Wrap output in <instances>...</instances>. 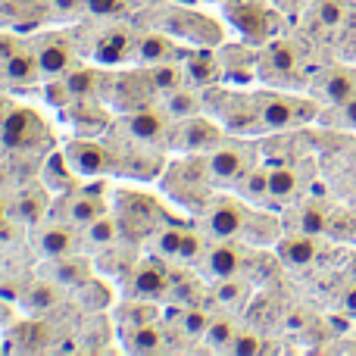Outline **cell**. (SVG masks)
<instances>
[{
    "label": "cell",
    "instance_id": "obj_1",
    "mask_svg": "<svg viewBox=\"0 0 356 356\" xmlns=\"http://www.w3.org/2000/svg\"><path fill=\"white\" fill-rule=\"evenodd\" d=\"M0 144L13 154H47L54 147V131L41 113L13 106L10 116L0 122Z\"/></svg>",
    "mask_w": 356,
    "mask_h": 356
},
{
    "label": "cell",
    "instance_id": "obj_2",
    "mask_svg": "<svg viewBox=\"0 0 356 356\" xmlns=\"http://www.w3.org/2000/svg\"><path fill=\"white\" fill-rule=\"evenodd\" d=\"M225 13L234 29L253 44H266L284 31L282 13L259 3V0H225Z\"/></svg>",
    "mask_w": 356,
    "mask_h": 356
},
{
    "label": "cell",
    "instance_id": "obj_3",
    "mask_svg": "<svg viewBox=\"0 0 356 356\" xmlns=\"http://www.w3.org/2000/svg\"><path fill=\"white\" fill-rule=\"evenodd\" d=\"M257 113H259V122H263V131H288L316 119L319 106L313 100L266 91V94H257Z\"/></svg>",
    "mask_w": 356,
    "mask_h": 356
},
{
    "label": "cell",
    "instance_id": "obj_4",
    "mask_svg": "<svg viewBox=\"0 0 356 356\" xmlns=\"http://www.w3.org/2000/svg\"><path fill=\"white\" fill-rule=\"evenodd\" d=\"M253 209L244 197H209L203 209V225L213 241H244V232L250 225Z\"/></svg>",
    "mask_w": 356,
    "mask_h": 356
},
{
    "label": "cell",
    "instance_id": "obj_5",
    "mask_svg": "<svg viewBox=\"0 0 356 356\" xmlns=\"http://www.w3.org/2000/svg\"><path fill=\"white\" fill-rule=\"evenodd\" d=\"M116 213H119V222H122L125 234L131 241H141V238H150L156 228L163 225V209L154 197L141 194V191H119L116 194Z\"/></svg>",
    "mask_w": 356,
    "mask_h": 356
},
{
    "label": "cell",
    "instance_id": "obj_6",
    "mask_svg": "<svg viewBox=\"0 0 356 356\" xmlns=\"http://www.w3.org/2000/svg\"><path fill=\"white\" fill-rule=\"evenodd\" d=\"M257 150L244 141H222L207 154V169L213 184H238L241 178L257 166Z\"/></svg>",
    "mask_w": 356,
    "mask_h": 356
},
{
    "label": "cell",
    "instance_id": "obj_7",
    "mask_svg": "<svg viewBox=\"0 0 356 356\" xmlns=\"http://www.w3.org/2000/svg\"><path fill=\"white\" fill-rule=\"evenodd\" d=\"M104 97L113 100L119 113H135L141 106L154 104L156 88L150 85L147 69H135V72H119V75H106L104 81Z\"/></svg>",
    "mask_w": 356,
    "mask_h": 356
},
{
    "label": "cell",
    "instance_id": "obj_8",
    "mask_svg": "<svg viewBox=\"0 0 356 356\" xmlns=\"http://www.w3.org/2000/svg\"><path fill=\"white\" fill-rule=\"evenodd\" d=\"M166 259H138L125 272V297H141V300H160L172 297V272L166 269Z\"/></svg>",
    "mask_w": 356,
    "mask_h": 356
},
{
    "label": "cell",
    "instance_id": "obj_9",
    "mask_svg": "<svg viewBox=\"0 0 356 356\" xmlns=\"http://www.w3.org/2000/svg\"><path fill=\"white\" fill-rule=\"evenodd\" d=\"M31 50L38 56L44 79H60L69 69L79 66V54H75V38L63 35V31H50V35H38L35 41H29Z\"/></svg>",
    "mask_w": 356,
    "mask_h": 356
},
{
    "label": "cell",
    "instance_id": "obj_10",
    "mask_svg": "<svg viewBox=\"0 0 356 356\" xmlns=\"http://www.w3.org/2000/svg\"><path fill=\"white\" fill-rule=\"evenodd\" d=\"M125 131L135 135L138 141L144 144H154V147H163V144L172 141V131H175V119L166 113V106H156L147 104L135 113H125Z\"/></svg>",
    "mask_w": 356,
    "mask_h": 356
},
{
    "label": "cell",
    "instance_id": "obj_11",
    "mask_svg": "<svg viewBox=\"0 0 356 356\" xmlns=\"http://www.w3.org/2000/svg\"><path fill=\"white\" fill-rule=\"evenodd\" d=\"M63 154H66V160L72 163V169L81 178H100L104 172L116 169V166H113L110 144L97 141V138H88V135L72 138V141H66Z\"/></svg>",
    "mask_w": 356,
    "mask_h": 356
},
{
    "label": "cell",
    "instance_id": "obj_12",
    "mask_svg": "<svg viewBox=\"0 0 356 356\" xmlns=\"http://www.w3.org/2000/svg\"><path fill=\"white\" fill-rule=\"evenodd\" d=\"M104 213H110L106 207V197H94V194H85V191H69V194H60V200L54 203V219L56 222H66L72 228H85L91 225L94 219H100Z\"/></svg>",
    "mask_w": 356,
    "mask_h": 356
},
{
    "label": "cell",
    "instance_id": "obj_13",
    "mask_svg": "<svg viewBox=\"0 0 356 356\" xmlns=\"http://www.w3.org/2000/svg\"><path fill=\"white\" fill-rule=\"evenodd\" d=\"M259 69L272 81H294L300 75V50L288 38H272L259 50Z\"/></svg>",
    "mask_w": 356,
    "mask_h": 356
},
{
    "label": "cell",
    "instance_id": "obj_14",
    "mask_svg": "<svg viewBox=\"0 0 356 356\" xmlns=\"http://www.w3.org/2000/svg\"><path fill=\"white\" fill-rule=\"evenodd\" d=\"M222 141H225V138H222V129L213 122V119L203 116V113L200 116H191V119L175 122V131H172V144L178 150H184V154H209V150Z\"/></svg>",
    "mask_w": 356,
    "mask_h": 356
},
{
    "label": "cell",
    "instance_id": "obj_15",
    "mask_svg": "<svg viewBox=\"0 0 356 356\" xmlns=\"http://www.w3.org/2000/svg\"><path fill=\"white\" fill-rule=\"evenodd\" d=\"M213 184L207 169V156H194L191 154L188 160H178L172 166H166V191L178 200L184 197H194V191H207Z\"/></svg>",
    "mask_w": 356,
    "mask_h": 356
},
{
    "label": "cell",
    "instance_id": "obj_16",
    "mask_svg": "<svg viewBox=\"0 0 356 356\" xmlns=\"http://www.w3.org/2000/svg\"><path fill=\"white\" fill-rule=\"evenodd\" d=\"M169 35H175L178 41H191V44H222V25L213 22L203 13H191V10H172L166 22Z\"/></svg>",
    "mask_w": 356,
    "mask_h": 356
},
{
    "label": "cell",
    "instance_id": "obj_17",
    "mask_svg": "<svg viewBox=\"0 0 356 356\" xmlns=\"http://www.w3.org/2000/svg\"><path fill=\"white\" fill-rule=\"evenodd\" d=\"M135 41L138 35H131V29L125 25H110L106 31H100L94 41V63L104 66H119V63H135Z\"/></svg>",
    "mask_w": 356,
    "mask_h": 356
},
{
    "label": "cell",
    "instance_id": "obj_18",
    "mask_svg": "<svg viewBox=\"0 0 356 356\" xmlns=\"http://www.w3.org/2000/svg\"><path fill=\"white\" fill-rule=\"evenodd\" d=\"M200 266L216 282L219 278H241L247 269V253L238 244H232V241H213L207 247V253H203Z\"/></svg>",
    "mask_w": 356,
    "mask_h": 356
},
{
    "label": "cell",
    "instance_id": "obj_19",
    "mask_svg": "<svg viewBox=\"0 0 356 356\" xmlns=\"http://www.w3.org/2000/svg\"><path fill=\"white\" fill-rule=\"evenodd\" d=\"M79 247H85L81 244V232L56 219H54V225L41 228L35 238V250L44 259H60V257H69V253H79Z\"/></svg>",
    "mask_w": 356,
    "mask_h": 356
},
{
    "label": "cell",
    "instance_id": "obj_20",
    "mask_svg": "<svg viewBox=\"0 0 356 356\" xmlns=\"http://www.w3.org/2000/svg\"><path fill=\"white\" fill-rule=\"evenodd\" d=\"M219 63H222V79L228 81H253L259 72V54L250 44H219Z\"/></svg>",
    "mask_w": 356,
    "mask_h": 356
},
{
    "label": "cell",
    "instance_id": "obj_21",
    "mask_svg": "<svg viewBox=\"0 0 356 356\" xmlns=\"http://www.w3.org/2000/svg\"><path fill=\"white\" fill-rule=\"evenodd\" d=\"M184 50L178 47L175 35L169 31H144L135 41V63L154 66V63H166V60H181Z\"/></svg>",
    "mask_w": 356,
    "mask_h": 356
},
{
    "label": "cell",
    "instance_id": "obj_22",
    "mask_svg": "<svg viewBox=\"0 0 356 356\" xmlns=\"http://www.w3.org/2000/svg\"><path fill=\"white\" fill-rule=\"evenodd\" d=\"M316 97L325 106H341L350 97H356V69L350 66H334L316 85Z\"/></svg>",
    "mask_w": 356,
    "mask_h": 356
},
{
    "label": "cell",
    "instance_id": "obj_23",
    "mask_svg": "<svg viewBox=\"0 0 356 356\" xmlns=\"http://www.w3.org/2000/svg\"><path fill=\"white\" fill-rule=\"evenodd\" d=\"M0 79H3L10 88H31V85H38V81L44 79V72H41V66H38V56H35V50H31V44H25L22 50H16V54H13L10 60L0 66Z\"/></svg>",
    "mask_w": 356,
    "mask_h": 356
},
{
    "label": "cell",
    "instance_id": "obj_24",
    "mask_svg": "<svg viewBox=\"0 0 356 356\" xmlns=\"http://www.w3.org/2000/svg\"><path fill=\"white\" fill-rule=\"evenodd\" d=\"M278 259L284 266H294V269H307L319 259V234H307V232H297V234H284L278 238Z\"/></svg>",
    "mask_w": 356,
    "mask_h": 356
},
{
    "label": "cell",
    "instance_id": "obj_25",
    "mask_svg": "<svg viewBox=\"0 0 356 356\" xmlns=\"http://www.w3.org/2000/svg\"><path fill=\"white\" fill-rule=\"evenodd\" d=\"M181 66H184V79L191 88H213L222 79V63L219 54L213 50H191L181 54Z\"/></svg>",
    "mask_w": 356,
    "mask_h": 356
},
{
    "label": "cell",
    "instance_id": "obj_26",
    "mask_svg": "<svg viewBox=\"0 0 356 356\" xmlns=\"http://www.w3.org/2000/svg\"><path fill=\"white\" fill-rule=\"evenodd\" d=\"M79 172L72 169V163L66 160L63 150H50L41 163V181H44V191H54V194H69V191L79 188Z\"/></svg>",
    "mask_w": 356,
    "mask_h": 356
},
{
    "label": "cell",
    "instance_id": "obj_27",
    "mask_svg": "<svg viewBox=\"0 0 356 356\" xmlns=\"http://www.w3.org/2000/svg\"><path fill=\"white\" fill-rule=\"evenodd\" d=\"M122 347L129 353H163L169 350V332L160 325V322H147V325H138V328H122Z\"/></svg>",
    "mask_w": 356,
    "mask_h": 356
},
{
    "label": "cell",
    "instance_id": "obj_28",
    "mask_svg": "<svg viewBox=\"0 0 356 356\" xmlns=\"http://www.w3.org/2000/svg\"><path fill=\"white\" fill-rule=\"evenodd\" d=\"M303 181L297 163H269V203H291L303 191Z\"/></svg>",
    "mask_w": 356,
    "mask_h": 356
},
{
    "label": "cell",
    "instance_id": "obj_29",
    "mask_svg": "<svg viewBox=\"0 0 356 356\" xmlns=\"http://www.w3.org/2000/svg\"><path fill=\"white\" fill-rule=\"evenodd\" d=\"M122 238H129V234H125L119 216H110V213H104L100 219H94L91 225L81 228V244H85L88 250H97V253L110 250V247L119 244Z\"/></svg>",
    "mask_w": 356,
    "mask_h": 356
},
{
    "label": "cell",
    "instance_id": "obj_30",
    "mask_svg": "<svg viewBox=\"0 0 356 356\" xmlns=\"http://www.w3.org/2000/svg\"><path fill=\"white\" fill-rule=\"evenodd\" d=\"M91 263L81 257H75V253H69V257H60V259H50V269H47V278H54L56 284H63V288H72L79 291L85 282H91Z\"/></svg>",
    "mask_w": 356,
    "mask_h": 356
},
{
    "label": "cell",
    "instance_id": "obj_31",
    "mask_svg": "<svg viewBox=\"0 0 356 356\" xmlns=\"http://www.w3.org/2000/svg\"><path fill=\"white\" fill-rule=\"evenodd\" d=\"M163 106H166V113L175 119V122H181V119H191V116H200L203 113V97L197 88L184 85L178 88L172 94H163Z\"/></svg>",
    "mask_w": 356,
    "mask_h": 356
},
{
    "label": "cell",
    "instance_id": "obj_32",
    "mask_svg": "<svg viewBox=\"0 0 356 356\" xmlns=\"http://www.w3.org/2000/svg\"><path fill=\"white\" fill-rule=\"evenodd\" d=\"M119 328H138L147 322H160V309L154 300H141V297H125L122 307L116 309Z\"/></svg>",
    "mask_w": 356,
    "mask_h": 356
},
{
    "label": "cell",
    "instance_id": "obj_33",
    "mask_svg": "<svg viewBox=\"0 0 356 356\" xmlns=\"http://www.w3.org/2000/svg\"><path fill=\"white\" fill-rule=\"evenodd\" d=\"M184 234H188V228L163 222V225L156 228L154 234H150V247H154V253H156L160 259H166V263H175V266H178V253H181Z\"/></svg>",
    "mask_w": 356,
    "mask_h": 356
},
{
    "label": "cell",
    "instance_id": "obj_34",
    "mask_svg": "<svg viewBox=\"0 0 356 356\" xmlns=\"http://www.w3.org/2000/svg\"><path fill=\"white\" fill-rule=\"evenodd\" d=\"M144 69H147V79H150V85L156 88V94H172V91H178V88L188 85L181 60L154 63V66H144Z\"/></svg>",
    "mask_w": 356,
    "mask_h": 356
},
{
    "label": "cell",
    "instance_id": "obj_35",
    "mask_svg": "<svg viewBox=\"0 0 356 356\" xmlns=\"http://www.w3.org/2000/svg\"><path fill=\"white\" fill-rule=\"evenodd\" d=\"M60 291H63V284H56L54 278L38 282L22 291V307L29 309V313H47V309H54L56 303H60Z\"/></svg>",
    "mask_w": 356,
    "mask_h": 356
},
{
    "label": "cell",
    "instance_id": "obj_36",
    "mask_svg": "<svg viewBox=\"0 0 356 356\" xmlns=\"http://www.w3.org/2000/svg\"><path fill=\"white\" fill-rule=\"evenodd\" d=\"M234 188L247 203H269V163H257Z\"/></svg>",
    "mask_w": 356,
    "mask_h": 356
},
{
    "label": "cell",
    "instance_id": "obj_37",
    "mask_svg": "<svg viewBox=\"0 0 356 356\" xmlns=\"http://www.w3.org/2000/svg\"><path fill=\"white\" fill-rule=\"evenodd\" d=\"M234 334H238V325H234L232 316H213L200 341L209 347V350H228Z\"/></svg>",
    "mask_w": 356,
    "mask_h": 356
},
{
    "label": "cell",
    "instance_id": "obj_38",
    "mask_svg": "<svg viewBox=\"0 0 356 356\" xmlns=\"http://www.w3.org/2000/svg\"><path fill=\"white\" fill-rule=\"evenodd\" d=\"M313 19L322 29H341V25L350 19V3H347V0H316Z\"/></svg>",
    "mask_w": 356,
    "mask_h": 356
},
{
    "label": "cell",
    "instance_id": "obj_39",
    "mask_svg": "<svg viewBox=\"0 0 356 356\" xmlns=\"http://www.w3.org/2000/svg\"><path fill=\"white\" fill-rule=\"evenodd\" d=\"M44 213H47V200H44V194H38V191H25V194H19L16 200V219L22 222H41Z\"/></svg>",
    "mask_w": 356,
    "mask_h": 356
},
{
    "label": "cell",
    "instance_id": "obj_40",
    "mask_svg": "<svg viewBox=\"0 0 356 356\" xmlns=\"http://www.w3.org/2000/svg\"><path fill=\"white\" fill-rule=\"evenodd\" d=\"M209 319H213V316H209L207 309H200V307H188L181 316H175V322H178V328H181L184 338H203Z\"/></svg>",
    "mask_w": 356,
    "mask_h": 356
},
{
    "label": "cell",
    "instance_id": "obj_41",
    "mask_svg": "<svg viewBox=\"0 0 356 356\" xmlns=\"http://www.w3.org/2000/svg\"><path fill=\"white\" fill-rule=\"evenodd\" d=\"M297 228L307 234H325L328 232V209L319 207V203H307V207L300 209Z\"/></svg>",
    "mask_w": 356,
    "mask_h": 356
},
{
    "label": "cell",
    "instance_id": "obj_42",
    "mask_svg": "<svg viewBox=\"0 0 356 356\" xmlns=\"http://www.w3.org/2000/svg\"><path fill=\"white\" fill-rule=\"evenodd\" d=\"M247 291L250 288H247L241 278H219V284H216V300H219L222 307H244Z\"/></svg>",
    "mask_w": 356,
    "mask_h": 356
},
{
    "label": "cell",
    "instance_id": "obj_43",
    "mask_svg": "<svg viewBox=\"0 0 356 356\" xmlns=\"http://www.w3.org/2000/svg\"><path fill=\"white\" fill-rule=\"evenodd\" d=\"M88 16H100V19H113V16H125L131 10V0H85Z\"/></svg>",
    "mask_w": 356,
    "mask_h": 356
},
{
    "label": "cell",
    "instance_id": "obj_44",
    "mask_svg": "<svg viewBox=\"0 0 356 356\" xmlns=\"http://www.w3.org/2000/svg\"><path fill=\"white\" fill-rule=\"evenodd\" d=\"M266 350V344H263V338H259L257 332H238L232 338V344H228V350L225 353H238V356H250V353H263Z\"/></svg>",
    "mask_w": 356,
    "mask_h": 356
},
{
    "label": "cell",
    "instance_id": "obj_45",
    "mask_svg": "<svg viewBox=\"0 0 356 356\" xmlns=\"http://www.w3.org/2000/svg\"><path fill=\"white\" fill-rule=\"evenodd\" d=\"M79 291L85 294V303L91 309H104L106 303H110V291H106L104 284H97V282H85Z\"/></svg>",
    "mask_w": 356,
    "mask_h": 356
},
{
    "label": "cell",
    "instance_id": "obj_46",
    "mask_svg": "<svg viewBox=\"0 0 356 356\" xmlns=\"http://www.w3.org/2000/svg\"><path fill=\"white\" fill-rule=\"evenodd\" d=\"M334 110V125H341V129H356V97H350L347 104L341 106H332Z\"/></svg>",
    "mask_w": 356,
    "mask_h": 356
},
{
    "label": "cell",
    "instance_id": "obj_47",
    "mask_svg": "<svg viewBox=\"0 0 356 356\" xmlns=\"http://www.w3.org/2000/svg\"><path fill=\"white\" fill-rule=\"evenodd\" d=\"M25 44H22V38H16V35H6V31H0V66H3L6 60H10L16 50H22Z\"/></svg>",
    "mask_w": 356,
    "mask_h": 356
},
{
    "label": "cell",
    "instance_id": "obj_48",
    "mask_svg": "<svg viewBox=\"0 0 356 356\" xmlns=\"http://www.w3.org/2000/svg\"><path fill=\"white\" fill-rule=\"evenodd\" d=\"M54 10L63 16H88L85 0H54Z\"/></svg>",
    "mask_w": 356,
    "mask_h": 356
},
{
    "label": "cell",
    "instance_id": "obj_49",
    "mask_svg": "<svg viewBox=\"0 0 356 356\" xmlns=\"http://www.w3.org/2000/svg\"><path fill=\"white\" fill-rule=\"evenodd\" d=\"M341 307H344V313L350 316V319H356V284H350V288L344 291V297H341Z\"/></svg>",
    "mask_w": 356,
    "mask_h": 356
},
{
    "label": "cell",
    "instance_id": "obj_50",
    "mask_svg": "<svg viewBox=\"0 0 356 356\" xmlns=\"http://www.w3.org/2000/svg\"><path fill=\"white\" fill-rule=\"evenodd\" d=\"M272 3H275L278 10H284V13H297L303 3H307V0H272Z\"/></svg>",
    "mask_w": 356,
    "mask_h": 356
},
{
    "label": "cell",
    "instance_id": "obj_51",
    "mask_svg": "<svg viewBox=\"0 0 356 356\" xmlns=\"http://www.w3.org/2000/svg\"><path fill=\"white\" fill-rule=\"evenodd\" d=\"M6 219H10V203H6V197L0 194V225H3Z\"/></svg>",
    "mask_w": 356,
    "mask_h": 356
},
{
    "label": "cell",
    "instance_id": "obj_52",
    "mask_svg": "<svg viewBox=\"0 0 356 356\" xmlns=\"http://www.w3.org/2000/svg\"><path fill=\"white\" fill-rule=\"evenodd\" d=\"M6 10H10V0H0V19H6Z\"/></svg>",
    "mask_w": 356,
    "mask_h": 356
}]
</instances>
